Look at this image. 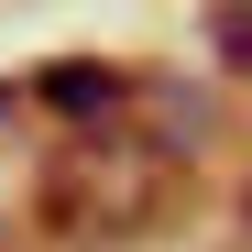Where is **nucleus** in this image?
<instances>
[{
	"label": "nucleus",
	"mask_w": 252,
	"mask_h": 252,
	"mask_svg": "<svg viewBox=\"0 0 252 252\" xmlns=\"http://www.w3.org/2000/svg\"><path fill=\"white\" fill-rule=\"evenodd\" d=\"M176 208V143L164 132H66L44 154V220L77 230V241H121V230H154Z\"/></svg>",
	"instance_id": "nucleus-1"
},
{
	"label": "nucleus",
	"mask_w": 252,
	"mask_h": 252,
	"mask_svg": "<svg viewBox=\"0 0 252 252\" xmlns=\"http://www.w3.org/2000/svg\"><path fill=\"white\" fill-rule=\"evenodd\" d=\"M33 99H44L66 132H110L132 88H121V66H55V77H33Z\"/></svg>",
	"instance_id": "nucleus-2"
},
{
	"label": "nucleus",
	"mask_w": 252,
	"mask_h": 252,
	"mask_svg": "<svg viewBox=\"0 0 252 252\" xmlns=\"http://www.w3.org/2000/svg\"><path fill=\"white\" fill-rule=\"evenodd\" d=\"M208 55L230 77H252V0H208Z\"/></svg>",
	"instance_id": "nucleus-3"
}]
</instances>
